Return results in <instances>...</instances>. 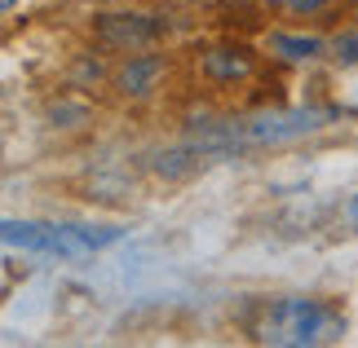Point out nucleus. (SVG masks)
Here are the masks:
<instances>
[{"instance_id":"f257e3e1","label":"nucleus","mask_w":358,"mask_h":348,"mask_svg":"<svg viewBox=\"0 0 358 348\" xmlns=\"http://www.w3.org/2000/svg\"><path fill=\"white\" fill-rule=\"evenodd\" d=\"M252 335L261 344H336L345 335V313L332 300H314V296H292V300H270L266 317L252 326Z\"/></svg>"},{"instance_id":"f03ea898","label":"nucleus","mask_w":358,"mask_h":348,"mask_svg":"<svg viewBox=\"0 0 358 348\" xmlns=\"http://www.w3.org/2000/svg\"><path fill=\"white\" fill-rule=\"evenodd\" d=\"M5 247H18V252H36V256H62V260H80L93 256L102 247L120 243V229H89V225H45V220H18L9 216L5 225Z\"/></svg>"},{"instance_id":"7ed1b4c3","label":"nucleus","mask_w":358,"mask_h":348,"mask_svg":"<svg viewBox=\"0 0 358 348\" xmlns=\"http://www.w3.org/2000/svg\"><path fill=\"white\" fill-rule=\"evenodd\" d=\"M332 110H261L235 123V146H283L306 133H319Z\"/></svg>"},{"instance_id":"20e7f679","label":"nucleus","mask_w":358,"mask_h":348,"mask_svg":"<svg viewBox=\"0 0 358 348\" xmlns=\"http://www.w3.org/2000/svg\"><path fill=\"white\" fill-rule=\"evenodd\" d=\"M93 31H98L102 45L137 53V49H150L155 40H164L169 22H159L155 13H98V18H93Z\"/></svg>"},{"instance_id":"39448f33","label":"nucleus","mask_w":358,"mask_h":348,"mask_svg":"<svg viewBox=\"0 0 358 348\" xmlns=\"http://www.w3.org/2000/svg\"><path fill=\"white\" fill-rule=\"evenodd\" d=\"M164 71H169V62H164L159 53H133V58H124L120 71H115V93L142 102V97H150L159 89Z\"/></svg>"},{"instance_id":"423d86ee","label":"nucleus","mask_w":358,"mask_h":348,"mask_svg":"<svg viewBox=\"0 0 358 348\" xmlns=\"http://www.w3.org/2000/svg\"><path fill=\"white\" fill-rule=\"evenodd\" d=\"M199 71L208 75L213 84H239V80L252 75V53H248L243 45H217V49H203Z\"/></svg>"},{"instance_id":"0eeeda50","label":"nucleus","mask_w":358,"mask_h":348,"mask_svg":"<svg viewBox=\"0 0 358 348\" xmlns=\"http://www.w3.org/2000/svg\"><path fill=\"white\" fill-rule=\"evenodd\" d=\"M266 53L283 62H314L327 53V40L323 36H296V31H270L266 36Z\"/></svg>"},{"instance_id":"6e6552de","label":"nucleus","mask_w":358,"mask_h":348,"mask_svg":"<svg viewBox=\"0 0 358 348\" xmlns=\"http://www.w3.org/2000/svg\"><path fill=\"white\" fill-rule=\"evenodd\" d=\"M327 49H332V58H336L341 66H354V62H358V31L350 27V31L332 36V40H327Z\"/></svg>"},{"instance_id":"1a4fd4ad","label":"nucleus","mask_w":358,"mask_h":348,"mask_svg":"<svg viewBox=\"0 0 358 348\" xmlns=\"http://www.w3.org/2000/svg\"><path fill=\"white\" fill-rule=\"evenodd\" d=\"M287 9H292V13H306V18H310V13L327 9V0H287Z\"/></svg>"},{"instance_id":"9d476101","label":"nucleus","mask_w":358,"mask_h":348,"mask_svg":"<svg viewBox=\"0 0 358 348\" xmlns=\"http://www.w3.org/2000/svg\"><path fill=\"white\" fill-rule=\"evenodd\" d=\"M345 220H350V225H354V229H358V194H354V199H350V203H345Z\"/></svg>"},{"instance_id":"9b49d317","label":"nucleus","mask_w":358,"mask_h":348,"mask_svg":"<svg viewBox=\"0 0 358 348\" xmlns=\"http://www.w3.org/2000/svg\"><path fill=\"white\" fill-rule=\"evenodd\" d=\"M0 9H5V13H13V9H18V0H0Z\"/></svg>"},{"instance_id":"f8f14e48","label":"nucleus","mask_w":358,"mask_h":348,"mask_svg":"<svg viewBox=\"0 0 358 348\" xmlns=\"http://www.w3.org/2000/svg\"><path fill=\"white\" fill-rule=\"evenodd\" d=\"M270 5H287V0H270Z\"/></svg>"},{"instance_id":"ddd939ff","label":"nucleus","mask_w":358,"mask_h":348,"mask_svg":"<svg viewBox=\"0 0 358 348\" xmlns=\"http://www.w3.org/2000/svg\"><path fill=\"white\" fill-rule=\"evenodd\" d=\"M190 5H195V0H190Z\"/></svg>"}]
</instances>
